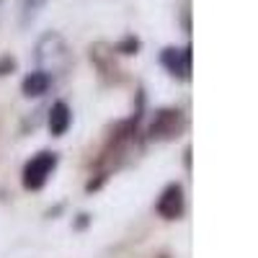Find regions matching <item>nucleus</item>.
<instances>
[{
  "mask_svg": "<svg viewBox=\"0 0 258 258\" xmlns=\"http://www.w3.org/2000/svg\"><path fill=\"white\" fill-rule=\"evenodd\" d=\"M36 62L41 64V70H44L49 78L52 75H64L70 70V49L68 44H64V39L54 31L44 34L39 39V44H36Z\"/></svg>",
  "mask_w": 258,
  "mask_h": 258,
  "instance_id": "obj_1",
  "label": "nucleus"
},
{
  "mask_svg": "<svg viewBox=\"0 0 258 258\" xmlns=\"http://www.w3.org/2000/svg\"><path fill=\"white\" fill-rule=\"evenodd\" d=\"M54 168H57V155L54 153H39V155H34L26 163V168H24V188H29V191L44 188V183L49 181Z\"/></svg>",
  "mask_w": 258,
  "mask_h": 258,
  "instance_id": "obj_2",
  "label": "nucleus"
},
{
  "mask_svg": "<svg viewBox=\"0 0 258 258\" xmlns=\"http://www.w3.org/2000/svg\"><path fill=\"white\" fill-rule=\"evenodd\" d=\"M183 129V114L178 109H160L150 126V137L153 140H170Z\"/></svg>",
  "mask_w": 258,
  "mask_h": 258,
  "instance_id": "obj_3",
  "label": "nucleus"
},
{
  "mask_svg": "<svg viewBox=\"0 0 258 258\" xmlns=\"http://www.w3.org/2000/svg\"><path fill=\"white\" fill-rule=\"evenodd\" d=\"M158 214L165 220H178L183 214V188L178 183H170L158 199Z\"/></svg>",
  "mask_w": 258,
  "mask_h": 258,
  "instance_id": "obj_4",
  "label": "nucleus"
},
{
  "mask_svg": "<svg viewBox=\"0 0 258 258\" xmlns=\"http://www.w3.org/2000/svg\"><path fill=\"white\" fill-rule=\"evenodd\" d=\"M160 62L168 68V73H173V75H178V78H188V70H191V49L186 47V49H176V47H168V49H163V54H160Z\"/></svg>",
  "mask_w": 258,
  "mask_h": 258,
  "instance_id": "obj_5",
  "label": "nucleus"
},
{
  "mask_svg": "<svg viewBox=\"0 0 258 258\" xmlns=\"http://www.w3.org/2000/svg\"><path fill=\"white\" fill-rule=\"evenodd\" d=\"M70 124H73L70 106L64 103V101L52 103V109H49V132H52L54 137H62V135L70 129Z\"/></svg>",
  "mask_w": 258,
  "mask_h": 258,
  "instance_id": "obj_6",
  "label": "nucleus"
},
{
  "mask_svg": "<svg viewBox=\"0 0 258 258\" xmlns=\"http://www.w3.org/2000/svg\"><path fill=\"white\" fill-rule=\"evenodd\" d=\"M49 85H52V78L44 70H36V73H29L24 78V85H21V88H24V96L39 98V96H44L49 91Z\"/></svg>",
  "mask_w": 258,
  "mask_h": 258,
  "instance_id": "obj_7",
  "label": "nucleus"
},
{
  "mask_svg": "<svg viewBox=\"0 0 258 258\" xmlns=\"http://www.w3.org/2000/svg\"><path fill=\"white\" fill-rule=\"evenodd\" d=\"M41 6H44V0H24V24L34 21V16L39 13Z\"/></svg>",
  "mask_w": 258,
  "mask_h": 258,
  "instance_id": "obj_8",
  "label": "nucleus"
},
{
  "mask_svg": "<svg viewBox=\"0 0 258 258\" xmlns=\"http://www.w3.org/2000/svg\"><path fill=\"white\" fill-rule=\"evenodd\" d=\"M137 49H140V39H135V36H126L119 44V52H124V54H137Z\"/></svg>",
  "mask_w": 258,
  "mask_h": 258,
  "instance_id": "obj_9",
  "label": "nucleus"
},
{
  "mask_svg": "<svg viewBox=\"0 0 258 258\" xmlns=\"http://www.w3.org/2000/svg\"><path fill=\"white\" fill-rule=\"evenodd\" d=\"M13 70H16V59L11 54H3V57H0V75H8Z\"/></svg>",
  "mask_w": 258,
  "mask_h": 258,
  "instance_id": "obj_10",
  "label": "nucleus"
}]
</instances>
